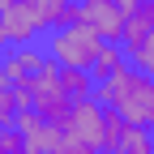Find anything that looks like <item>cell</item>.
Wrapping results in <instances>:
<instances>
[{"label":"cell","mask_w":154,"mask_h":154,"mask_svg":"<svg viewBox=\"0 0 154 154\" xmlns=\"http://www.w3.org/2000/svg\"><path fill=\"white\" fill-rule=\"evenodd\" d=\"M30 103L22 99V90H13L9 82H0V128H17V120H22V111Z\"/></svg>","instance_id":"obj_11"},{"label":"cell","mask_w":154,"mask_h":154,"mask_svg":"<svg viewBox=\"0 0 154 154\" xmlns=\"http://www.w3.org/2000/svg\"><path fill=\"white\" fill-rule=\"evenodd\" d=\"M0 154H26L22 128H0Z\"/></svg>","instance_id":"obj_13"},{"label":"cell","mask_w":154,"mask_h":154,"mask_svg":"<svg viewBox=\"0 0 154 154\" xmlns=\"http://www.w3.org/2000/svg\"><path fill=\"white\" fill-rule=\"evenodd\" d=\"M64 137L103 150V141H107V107H103L99 99H82V103L69 111V120H64ZM103 154H107V150H103Z\"/></svg>","instance_id":"obj_6"},{"label":"cell","mask_w":154,"mask_h":154,"mask_svg":"<svg viewBox=\"0 0 154 154\" xmlns=\"http://www.w3.org/2000/svg\"><path fill=\"white\" fill-rule=\"evenodd\" d=\"M94 99H99L116 120H124L133 128H154V77L124 64L116 77L94 86Z\"/></svg>","instance_id":"obj_1"},{"label":"cell","mask_w":154,"mask_h":154,"mask_svg":"<svg viewBox=\"0 0 154 154\" xmlns=\"http://www.w3.org/2000/svg\"><path fill=\"white\" fill-rule=\"evenodd\" d=\"M150 137H154V128H150Z\"/></svg>","instance_id":"obj_16"},{"label":"cell","mask_w":154,"mask_h":154,"mask_svg":"<svg viewBox=\"0 0 154 154\" xmlns=\"http://www.w3.org/2000/svg\"><path fill=\"white\" fill-rule=\"evenodd\" d=\"M5 51H9V43H5V30H0V56H5Z\"/></svg>","instance_id":"obj_15"},{"label":"cell","mask_w":154,"mask_h":154,"mask_svg":"<svg viewBox=\"0 0 154 154\" xmlns=\"http://www.w3.org/2000/svg\"><path fill=\"white\" fill-rule=\"evenodd\" d=\"M51 154H103V150H99V146H82V141H69V137H64Z\"/></svg>","instance_id":"obj_14"},{"label":"cell","mask_w":154,"mask_h":154,"mask_svg":"<svg viewBox=\"0 0 154 154\" xmlns=\"http://www.w3.org/2000/svg\"><path fill=\"white\" fill-rule=\"evenodd\" d=\"M0 30H5V43L9 47H30V43H43V22H38V9L30 0H9L0 9Z\"/></svg>","instance_id":"obj_4"},{"label":"cell","mask_w":154,"mask_h":154,"mask_svg":"<svg viewBox=\"0 0 154 154\" xmlns=\"http://www.w3.org/2000/svg\"><path fill=\"white\" fill-rule=\"evenodd\" d=\"M51 56L43 51V43H30V47H9L5 56H0V73H5V82L13 90H22V99H26V90L34 86V77L47 69Z\"/></svg>","instance_id":"obj_5"},{"label":"cell","mask_w":154,"mask_h":154,"mask_svg":"<svg viewBox=\"0 0 154 154\" xmlns=\"http://www.w3.org/2000/svg\"><path fill=\"white\" fill-rule=\"evenodd\" d=\"M60 86H64V94L69 99H94V77L90 73H82V69H60Z\"/></svg>","instance_id":"obj_12"},{"label":"cell","mask_w":154,"mask_h":154,"mask_svg":"<svg viewBox=\"0 0 154 154\" xmlns=\"http://www.w3.org/2000/svg\"><path fill=\"white\" fill-rule=\"evenodd\" d=\"M73 22L90 26L103 43H120V34H124V9H120V0H77V17Z\"/></svg>","instance_id":"obj_7"},{"label":"cell","mask_w":154,"mask_h":154,"mask_svg":"<svg viewBox=\"0 0 154 154\" xmlns=\"http://www.w3.org/2000/svg\"><path fill=\"white\" fill-rule=\"evenodd\" d=\"M103 47H107V43H103L90 26H82V22L56 26V30L43 34V51H47L60 69H82V73H90V64L99 60Z\"/></svg>","instance_id":"obj_2"},{"label":"cell","mask_w":154,"mask_h":154,"mask_svg":"<svg viewBox=\"0 0 154 154\" xmlns=\"http://www.w3.org/2000/svg\"><path fill=\"white\" fill-rule=\"evenodd\" d=\"M120 47H124V60L133 69L154 77V0H137L133 5V13L124 17Z\"/></svg>","instance_id":"obj_3"},{"label":"cell","mask_w":154,"mask_h":154,"mask_svg":"<svg viewBox=\"0 0 154 154\" xmlns=\"http://www.w3.org/2000/svg\"><path fill=\"white\" fill-rule=\"evenodd\" d=\"M124 64H128V60H124V47H120V43H107V47L99 51V60L90 64V77H94V86H99V82H107V77H116Z\"/></svg>","instance_id":"obj_10"},{"label":"cell","mask_w":154,"mask_h":154,"mask_svg":"<svg viewBox=\"0 0 154 154\" xmlns=\"http://www.w3.org/2000/svg\"><path fill=\"white\" fill-rule=\"evenodd\" d=\"M30 5L38 9V22H43V30L69 26L73 17H77V0H30Z\"/></svg>","instance_id":"obj_9"},{"label":"cell","mask_w":154,"mask_h":154,"mask_svg":"<svg viewBox=\"0 0 154 154\" xmlns=\"http://www.w3.org/2000/svg\"><path fill=\"white\" fill-rule=\"evenodd\" d=\"M17 128H22V137H26V154H51L56 146L64 141V128L47 124L43 116H34L30 107L22 111V120H17Z\"/></svg>","instance_id":"obj_8"}]
</instances>
